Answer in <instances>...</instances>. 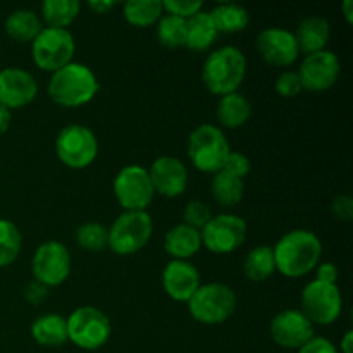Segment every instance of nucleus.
I'll return each mask as SVG.
<instances>
[{"mask_svg":"<svg viewBox=\"0 0 353 353\" xmlns=\"http://www.w3.org/2000/svg\"><path fill=\"white\" fill-rule=\"evenodd\" d=\"M276 271L290 279L303 278L321 262L323 243L316 233L309 230H293L283 234L272 247Z\"/></svg>","mask_w":353,"mask_h":353,"instance_id":"nucleus-1","label":"nucleus"},{"mask_svg":"<svg viewBox=\"0 0 353 353\" xmlns=\"http://www.w3.org/2000/svg\"><path fill=\"white\" fill-rule=\"evenodd\" d=\"M48 95L61 107H81L95 99L100 83L95 72L81 62H69L52 72L48 81Z\"/></svg>","mask_w":353,"mask_h":353,"instance_id":"nucleus-2","label":"nucleus"},{"mask_svg":"<svg viewBox=\"0 0 353 353\" xmlns=\"http://www.w3.org/2000/svg\"><path fill=\"white\" fill-rule=\"evenodd\" d=\"M247 76V57L236 47H221L210 52L202 68V81L212 95L224 97L238 92Z\"/></svg>","mask_w":353,"mask_h":353,"instance_id":"nucleus-3","label":"nucleus"},{"mask_svg":"<svg viewBox=\"0 0 353 353\" xmlns=\"http://www.w3.org/2000/svg\"><path fill=\"white\" fill-rule=\"evenodd\" d=\"M231 147L226 134L214 124H200L188 138L190 162L199 171L207 174H217L230 155Z\"/></svg>","mask_w":353,"mask_h":353,"instance_id":"nucleus-4","label":"nucleus"},{"mask_svg":"<svg viewBox=\"0 0 353 353\" xmlns=\"http://www.w3.org/2000/svg\"><path fill=\"white\" fill-rule=\"evenodd\" d=\"M188 310L196 323L216 326L230 319L236 310V295L224 283H207L188 300Z\"/></svg>","mask_w":353,"mask_h":353,"instance_id":"nucleus-5","label":"nucleus"},{"mask_svg":"<svg viewBox=\"0 0 353 353\" xmlns=\"http://www.w3.org/2000/svg\"><path fill=\"white\" fill-rule=\"evenodd\" d=\"M107 231V248L117 255H133L147 247L154 233V223L147 210H124Z\"/></svg>","mask_w":353,"mask_h":353,"instance_id":"nucleus-6","label":"nucleus"},{"mask_svg":"<svg viewBox=\"0 0 353 353\" xmlns=\"http://www.w3.org/2000/svg\"><path fill=\"white\" fill-rule=\"evenodd\" d=\"M300 312L314 326H330L340 319L343 312V296L338 285L310 281L300 295Z\"/></svg>","mask_w":353,"mask_h":353,"instance_id":"nucleus-7","label":"nucleus"},{"mask_svg":"<svg viewBox=\"0 0 353 353\" xmlns=\"http://www.w3.org/2000/svg\"><path fill=\"white\" fill-rule=\"evenodd\" d=\"M68 341L83 350H99L109 341L112 326L102 310L95 307H79L65 319Z\"/></svg>","mask_w":353,"mask_h":353,"instance_id":"nucleus-8","label":"nucleus"},{"mask_svg":"<svg viewBox=\"0 0 353 353\" xmlns=\"http://www.w3.org/2000/svg\"><path fill=\"white\" fill-rule=\"evenodd\" d=\"M76 52L74 37L69 30L43 28L38 37L31 41V57L33 62L47 72H55L72 62Z\"/></svg>","mask_w":353,"mask_h":353,"instance_id":"nucleus-9","label":"nucleus"},{"mask_svg":"<svg viewBox=\"0 0 353 353\" xmlns=\"http://www.w3.org/2000/svg\"><path fill=\"white\" fill-rule=\"evenodd\" d=\"M55 154L69 169H85L99 155L95 133L83 124H69L55 138Z\"/></svg>","mask_w":353,"mask_h":353,"instance_id":"nucleus-10","label":"nucleus"},{"mask_svg":"<svg viewBox=\"0 0 353 353\" xmlns=\"http://www.w3.org/2000/svg\"><path fill=\"white\" fill-rule=\"evenodd\" d=\"M112 190L114 196L124 210H147L155 196L148 169L138 164L121 169L114 178Z\"/></svg>","mask_w":353,"mask_h":353,"instance_id":"nucleus-11","label":"nucleus"},{"mask_svg":"<svg viewBox=\"0 0 353 353\" xmlns=\"http://www.w3.org/2000/svg\"><path fill=\"white\" fill-rule=\"evenodd\" d=\"M34 281L47 288L61 286L71 274V254L61 241H45L37 248L31 261Z\"/></svg>","mask_w":353,"mask_h":353,"instance_id":"nucleus-12","label":"nucleus"},{"mask_svg":"<svg viewBox=\"0 0 353 353\" xmlns=\"http://www.w3.org/2000/svg\"><path fill=\"white\" fill-rule=\"evenodd\" d=\"M202 245L212 254H231L243 245L247 238V223L236 214H217L202 231Z\"/></svg>","mask_w":353,"mask_h":353,"instance_id":"nucleus-13","label":"nucleus"},{"mask_svg":"<svg viewBox=\"0 0 353 353\" xmlns=\"http://www.w3.org/2000/svg\"><path fill=\"white\" fill-rule=\"evenodd\" d=\"M302 90L307 92H326L333 88L341 72L340 59L334 52L321 50L305 55L299 71Z\"/></svg>","mask_w":353,"mask_h":353,"instance_id":"nucleus-14","label":"nucleus"},{"mask_svg":"<svg viewBox=\"0 0 353 353\" xmlns=\"http://www.w3.org/2000/svg\"><path fill=\"white\" fill-rule=\"evenodd\" d=\"M269 334L278 347L299 350L314 338V324L300 310L286 309L272 317Z\"/></svg>","mask_w":353,"mask_h":353,"instance_id":"nucleus-15","label":"nucleus"},{"mask_svg":"<svg viewBox=\"0 0 353 353\" xmlns=\"http://www.w3.org/2000/svg\"><path fill=\"white\" fill-rule=\"evenodd\" d=\"M257 52L264 62L276 68H288L299 59L295 34L285 28H268L259 33L255 41Z\"/></svg>","mask_w":353,"mask_h":353,"instance_id":"nucleus-16","label":"nucleus"},{"mask_svg":"<svg viewBox=\"0 0 353 353\" xmlns=\"http://www.w3.org/2000/svg\"><path fill=\"white\" fill-rule=\"evenodd\" d=\"M38 93V83L31 72L21 68L0 71V105L7 110L30 105Z\"/></svg>","mask_w":353,"mask_h":353,"instance_id":"nucleus-17","label":"nucleus"},{"mask_svg":"<svg viewBox=\"0 0 353 353\" xmlns=\"http://www.w3.org/2000/svg\"><path fill=\"white\" fill-rule=\"evenodd\" d=\"M154 192L165 199H176L183 195L188 186V171L179 159L171 155H162L155 159L148 169Z\"/></svg>","mask_w":353,"mask_h":353,"instance_id":"nucleus-18","label":"nucleus"},{"mask_svg":"<svg viewBox=\"0 0 353 353\" xmlns=\"http://www.w3.org/2000/svg\"><path fill=\"white\" fill-rule=\"evenodd\" d=\"M200 285L199 269L188 261H171L162 271V286L176 302H188Z\"/></svg>","mask_w":353,"mask_h":353,"instance_id":"nucleus-19","label":"nucleus"},{"mask_svg":"<svg viewBox=\"0 0 353 353\" xmlns=\"http://www.w3.org/2000/svg\"><path fill=\"white\" fill-rule=\"evenodd\" d=\"M293 34H295L299 52H303L305 55L316 54V52L326 50L331 37V24L324 17L310 16L299 24Z\"/></svg>","mask_w":353,"mask_h":353,"instance_id":"nucleus-20","label":"nucleus"},{"mask_svg":"<svg viewBox=\"0 0 353 353\" xmlns=\"http://www.w3.org/2000/svg\"><path fill=\"white\" fill-rule=\"evenodd\" d=\"M164 248L172 261H188L202 248V234L185 223L176 224L165 233Z\"/></svg>","mask_w":353,"mask_h":353,"instance_id":"nucleus-21","label":"nucleus"},{"mask_svg":"<svg viewBox=\"0 0 353 353\" xmlns=\"http://www.w3.org/2000/svg\"><path fill=\"white\" fill-rule=\"evenodd\" d=\"M31 336L41 347H62L68 341V323L59 314H43L31 324Z\"/></svg>","mask_w":353,"mask_h":353,"instance_id":"nucleus-22","label":"nucleus"},{"mask_svg":"<svg viewBox=\"0 0 353 353\" xmlns=\"http://www.w3.org/2000/svg\"><path fill=\"white\" fill-rule=\"evenodd\" d=\"M216 116L221 126L228 128V130H236L250 119L252 103L241 93H230V95H224L219 99L216 107Z\"/></svg>","mask_w":353,"mask_h":353,"instance_id":"nucleus-23","label":"nucleus"},{"mask_svg":"<svg viewBox=\"0 0 353 353\" xmlns=\"http://www.w3.org/2000/svg\"><path fill=\"white\" fill-rule=\"evenodd\" d=\"M41 30L43 23L34 10L17 9L6 19V33L17 43H31Z\"/></svg>","mask_w":353,"mask_h":353,"instance_id":"nucleus-24","label":"nucleus"},{"mask_svg":"<svg viewBox=\"0 0 353 353\" xmlns=\"http://www.w3.org/2000/svg\"><path fill=\"white\" fill-rule=\"evenodd\" d=\"M186 28H188V33H186L185 47H188L193 52L207 50V48L212 47L216 38L219 37V31L216 30L209 12H205V10H200L195 16L186 19Z\"/></svg>","mask_w":353,"mask_h":353,"instance_id":"nucleus-25","label":"nucleus"},{"mask_svg":"<svg viewBox=\"0 0 353 353\" xmlns=\"http://www.w3.org/2000/svg\"><path fill=\"white\" fill-rule=\"evenodd\" d=\"M214 26L219 33H240L248 26V10L238 3H219L209 12Z\"/></svg>","mask_w":353,"mask_h":353,"instance_id":"nucleus-26","label":"nucleus"},{"mask_svg":"<svg viewBox=\"0 0 353 353\" xmlns=\"http://www.w3.org/2000/svg\"><path fill=\"white\" fill-rule=\"evenodd\" d=\"M274 272V254H272L271 247L261 245V247H255L248 252L243 262V274L247 276V279L254 283H262L271 278Z\"/></svg>","mask_w":353,"mask_h":353,"instance_id":"nucleus-27","label":"nucleus"},{"mask_svg":"<svg viewBox=\"0 0 353 353\" xmlns=\"http://www.w3.org/2000/svg\"><path fill=\"white\" fill-rule=\"evenodd\" d=\"M81 3L78 0H45L41 3V16L48 28L68 30L79 16Z\"/></svg>","mask_w":353,"mask_h":353,"instance_id":"nucleus-28","label":"nucleus"},{"mask_svg":"<svg viewBox=\"0 0 353 353\" xmlns=\"http://www.w3.org/2000/svg\"><path fill=\"white\" fill-rule=\"evenodd\" d=\"M123 14L131 26L147 28L159 23L164 16V7L161 0H130L124 3Z\"/></svg>","mask_w":353,"mask_h":353,"instance_id":"nucleus-29","label":"nucleus"},{"mask_svg":"<svg viewBox=\"0 0 353 353\" xmlns=\"http://www.w3.org/2000/svg\"><path fill=\"white\" fill-rule=\"evenodd\" d=\"M210 192H212L214 200L223 207H234L243 200L245 185L243 179L236 178L233 174L219 171L214 174L212 183H210Z\"/></svg>","mask_w":353,"mask_h":353,"instance_id":"nucleus-30","label":"nucleus"},{"mask_svg":"<svg viewBox=\"0 0 353 353\" xmlns=\"http://www.w3.org/2000/svg\"><path fill=\"white\" fill-rule=\"evenodd\" d=\"M186 19L172 14H164L157 23L159 43L165 48H179L186 45Z\"/></svg>","mask_w":353,"mask_h":353,"instance_id":"nucleus-31","label":"nucleus"},{"mask_svg":"<svg viewBox=\"0 0 353 353\" xmlns=\"http://www.w3.org/2000/svg\"><path fill=\"white\" fill-rule=\"evenodd\" d=\"M23 236L12 221L0 219V268H7L19 257Z\"/></svg>","mask_w":353,"mask_h":353,"instance_id":"nucleus-32","label":"nucleus"},{"mask_svg":"<svg viewBox=\"0 0 353 353\" xmlns=\"http://www.w3.org/2000/svg\"><path fill=\"white\" fill-rule=\"evenodd\" d=\"M76 243L86 252H102L109 245V231L97 221H88L76 230Z\"/></svg>","mask_w":353,"mask_h":353,"instance_id":"nucleus-33","label":"nucleus"},{"mask_svg":"<svg viewBox=\"0 0 353 353\" xmlns=\"http://www.w3.org/2000/svg\"><path fill=\"white\" fill-rule=\"evenodd\" d=\"M212 219V210L207 203L200 202V200H193V202L186 203L185 210H183V221L188 226L195 228V230L202 231L205 224Z\"/></svg>","mask_w":353,"mask_h":353,"instance_id":"nucleus-34","label":"nucleus"},{"mask_svg":"<svg viewBox=\"0 0 353 353\" xmlns=\"http://www.w3.org/2000/svg\"><path fill=\"white\" fill-rule=\"evenodd\" d=\"M165 14H172V16L183 17V19H190L192 16H195L196 12H200L203 7V3L200 0H164L162 2Z\"/></svg>","mask_w":353,"mask_h":353,"instance_id":"nucleus-35","label":"nucleus"},{"mask_svg":"<svg viewBox=\"0 0 353 353\" xmlns=\"http://www.w3.org/2000/svg\"><path fill=\"white\" fill-rule=\"evenodd\" d=\"M274 90L278 95L285 99H292L302 92V83H300L299 72L296 71H285L278 76L274 83Z\"/></svg>","mask_w":353,"mask_h":353,"instance_id":"nucleus-36","label":"nucleus"},{"mask_svg":"<svg viewBox=\"0 0 353 353\" xmlns=\"http://www.w3.org/2000/svg\"><path fill=\"white\" fill-rule=\"evenodd\" d=\"M250 168L252 164L247 155H243L241 152H230V155H228L226 162L223 165V171L243 179L250 172Z\"/></svg>","mask_w":353,"mask_h":353,"instance_id":"nucleus-37","label":"nucleus"},{"mask_svg":"<svg viewBox=\"0 0 353 353\" xmlns=\"http://www.w3.org/2000/svg\"><path fill=\"white\" fill-rule=\"evenodd\" d=\"M331 212L343 223H350L353 217V200L350 195H338L331 203Z\"/></svg>","mask_w":353,"mask_h":353,"instance_id":"nucleus-38","label":"nucleus"},{"mask_svg":"<svg viewBox=\"0 0 353 353\" xmlns=\"http://www.w3.org/2000/svg\"><path fill=\"white\" fill-rule=\"evenodd\" d=\"M299 353H340L338 348L331 343L330 340L321 336H314L312 340L307 341L302 348H299Z\"/></svg>","mask_w":353,"mask_h":353,"instance_id":"nucleus-39","label":"nucleus"},{"mask_svg":"<svg viewBox=\"0 0 353 353\" xmlns=\"http://www.w3.org/2000/svg\"><path fill=\"white\" fill-rule=\"evenodd\" d=\"M48 290L50 288H47L45 285H41V283L34 281L33 279V281L26 286L24 296H26V300L31 303V305H38V303H41L48 296Z\"/></svg>","mask_w":353,"mask_h":353,"instance_id":"nucleus-40","label":"nucleus"},{"mask_svg":"<svg viewBox=\"0 0 353 353\" xmlns=\"http://www.w3.org/2000/svg\"><path fill=\"white\" fill-rule=\"evenodd\" d=\"M338 276H340V272H338V268L333 262H321V264H317V281L336 285Z\"/></svg>","mask_w":353,"mask_h":353,"instance_id":"nucleus-41","label":"nucleus"},{"mask_svg":"<svg viewBox=\"0 0 353 353\" xmlns=\"http://www.w3.org/2000/svg\"><path fill=\"white\" fill-rule=\"evenodd\" d=\"M86 6H88L95 14H107L109 10L114 9L116 2H112V0H90Z\"/></svg>","mask_w":353,"mask_h":353,"instance_id":"nucleus-42","label":"nucleus"},{"mask_svg":"<svg viewBox=\"0 0 353 353\" xmlns=\"http://www.w3.org/2000/svg\"><path fill=\"white\" fill-rule=\"evenodd\" d=\"M10 110H7L6 107L0 105V134L6 133L9 130V124H10Z\"/></svg>","mask_w":353,"mask_h":353,"instance_id":"nucleus-43","label":"nucleus"},{"mask_svg":"<svg viewBox=\"0 0 353 353\" xmlns=\"http://www.w3.org/2000/svg\"><path fill=\"white\" fill-rule=\"evenodd\" d=\"M340 352L341 353H353V333L352 331H347V333H345V336L341 338Z\"/></svg>","mask_w":353,"mask_h":353,"instance_id":"nucleus-44","label":"nucleus"},{"mask_svg":"<svg viewBox=\"0 0 353 353\" xmlns=\"http://www.w3.org/2000/svg\"><path fill=\"white\" fill-rule=\"evenodd\" d=\"M343 14L347 17L348 23H353V2L352 0H345L343 2Z\"/></svg>","mask_w":353,"mask_h":353,"instance_id":"nucleus-45","label":"nucleus"}]
</instances>
